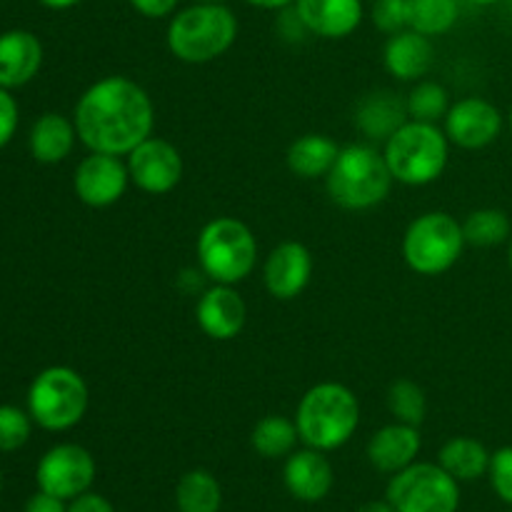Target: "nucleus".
<instances>
[{
    "instance_id": "1",
    "label": "nucleus",
    "mask_w": 512,
    "mask_h": 512,
    "mask_svg": "<svg viewBox=\"0 0 512 512\" xmlns=\"http://www.w3.org/2000/svg\"><path fill=\"white\" fill-rule=\"evenodd\" d=\"M73 123L90 153L130 155L153 135L155 105L143 85L125 75H108L80 95Z\"/></svg>"
},
{
    "instance_id": "2",
    "label": "nucleus",
    "mask_w": 512,
    "mask_h": 512,
    "mask_svg": "<svg viewBox=\"0 0 512 512\" xmlns=\"http://www.w3.org/2000/svg\"><path fill=\"white\" fill-rule=\"evenodd\" d=\"M238 40V18L225 3H195L170 18L165 43L173 58L188 65L213 63Z\"/></svg>"
},
{
    "instance_id": "3",
    "label": "nucleus",
    "mask_w": 512,
    "mask_h": 512,
    "mask_svg": "<svg viewBox=\"0 0 512 512\" xmlns=\"http://www.w3.org/2000/svg\"><path fill=\"white\" fill-rule=\"evenodd\" d=\"M300 440L308 448L330 450L343 448L350 443L360 425L358 395L343 383H318L300 398L295 410Z\"/></svg>"
},
{
    "instance_id": "4",
    "label": "nucleus",
    "mask_w": 512,
    "mask_h": 512,
    "mask_svg": "<svg viewBox=\"0 0 512 512\" xmlns=\"http://www.w3.org/2000/svg\"><path fill=\"white\" fill-rule=\"evenodd\" d=\"M393 173H390L385 155L378 148L365 143L348 145L340 150L333 170L325 175V190L338 208L370 210L388 200L393 190Z\"/></svg>"
},
{
    "instance_id": "5",
    "label": "nucleus",
    "mask_w": 512,
    "mask_h": 512,
    "mask_svg": "<svg viewBox=\"0 0 512 512\" xmlns=\"http://www.w3.org/2000/svg\"><path fill=\"white\" fill-rule=\"evenodd\" d=\"M385 163L398 183L420 188L443 175L450 155V140L438 123L408 120L385 140Z\"/></svg>"
},
{
    "instance_id": "6",
    "label": "nucleus",
    "mask_w": 512,
    "mask_h": 512,
    "mask_svg": "<svg viewBox=\"0 0 512 512\" xmlns=\"http://www.w3.org/2000/svg\"><path fill=\"white\" fill-rule=\"evenodd\" d=\"M198 265L213 283L238 285L253 275L258 265V240L238 218H213L198 235Z\"/></svg>"
},
{
    "instance_id": "7",
    "label": "nucleus",
    "mask_w": 512,
    "mask_h": 512,
    "mask_svg": "<svg viewBox=\"0 0 512 512\" xmlns=\"http://www.w3.org/2000/svg\"><path fill=\"white\" fill-rule=\"evenodd\" d=\"M88 383L78 370L68 365H53L35 375L28 390V413L50 433H63L75 428L88 413Z\"/></svg>"
},
{
    "instance_id": "8",
    "label": "nucleus",
    "mask_w": 512,
    "mask_h": 512,
    "mask_svg": "<svg viewBox=\"0 0 512 512\" xmlns=\"http://www.w3.org/2000/svg\"><path fill=\"white\" fill-rule=\"evenodd\" d=\"M463 223L443 210L418 215L403 235V258L413 273L435 278L453 268L465 248Z\"/></svg>"
},
{
    "instance_id": "9",
    "label": "nucleus",
    "mask_w": 512,
    "mask_h": 512,
    "mask_svg": "<svg viewBox=\"0 0 512 512\" xmlns=\"http://www.w3.org/2000/svg\"><path fill=\"white\" fill-rule=\"evenodd\" d=\"M385 500L398 512H458L460 485L438 463H413L390 478Z\"/></svg>"
},
{
    "instance_id": "10",
    "label": "nucleus",
    "mask_w": 512,
    "mask_h": 512,
    "mask_svg": "<svg viewBox=\"0 0 512 512\" xmlns=\"http://www.w3.org/2000/svg\"><path fill=\"white\" fill-rule=\"evenodd\" d=\"M95 473L98 465L90 450L78 443H60L40 458L35 480L43 493L60 500H75L78 495L88 493L90 485L95 483Z\"/></svg>"
},
{
    "instance_id": "11",
    "label": "nucleus",
    "mask_w": 512,
    "mask_h": 512,
    "mask_svg": "<svg viewBox=\"0 0 512 512\" xmlns=\"http://www.w3.org/2000/svg\"><path fill=\"white\" fill-rule=\"evenodd\" d=\"M125 163L130 183L148 195H168L183 180V155L165 138H145Z\"/></svg>"
},
{
    "instance_id": "12",
    "label": "nucleus",
    "mask_w": 512,
    "mask_h": 512,
    "mask_svg": "<svg viewBox=\"0 0 512 512\" xmlns=\"http://www.w3.org/2000/svg\"><path fill=\"white\" fill-rule=\"evenodd\" d=\"M503 133V113L480 95H468L450 105L445 115V135L463 150H483Z\"/></svg>"
},
{
    "instance_id": "13",
    "label": "nucleus",
    "mask_w": 512,
    "mask_h": 512,
    "mask_svg": "<svg viewBox=\"0 0 512 512\" xmlns=\"http://www.w3.org/2000/svg\"><path fill=\"white\" fill-rule=\"evenodd\" d=\"M130 185L128 163L120 155L90 153L78 163L73 175V188L80 203L88 208H110L125 195Z\"/></svg>"
},
{
    "instance_id": "14",
    "label": "nucleus",
    "mask_w": 512,
    "mask_h": 512,
    "mask_svg": "<svg viewBox=\"0 0 512 512\" xmlns=\"http://www.w3.org/2000/svg\"><path fill=\"white\" fill-rule=\"evenodd\" d=\"M313 278V253L298 240L275 245L263 265L265 290L275 300H295Z\"/></svg>"
},
{
    "instance_id": "15",
    "label": "nucleus",
    "mask_w": 512,
    "mask_h": 512,
    "mask_svg": "<svg viewBox=\"0 0 512 512\" xmlns=\"http://www.w3.org/2000/svg\"><path fill=\"white\" fill-rule=\"evenodd\" d=\"M195 320L208 338L228 343L243 333L245 320H248V305L233 285L213 283L198 298Z\"/></svg>"
},
{
    "instance_id": "16",
    "label": "nucleus",
    "mask_w": 512,
    "mask_h": 512,
    "mask_svg": "<svg viewBox=\"0 0 512 512\" xmlns=\"http://www.w3.org/2000/svg\"><path fill=\"white\" fill-rule=\"evenodd\" d=\"M283 483L288 493L300 503H320L333 490V465L325 458L323 450H295L285 460Z\"/></svg>"
},
{
    "instance_id": "17",
    "label": "nucleus",
    "mask_w": 512,
    "mask_h": 512,
    "mask_svg": "<svg viewBox=\"0 0 512 512\" xmlns=\"http://www.w3.org/2000/svg\"><path fill=\"white\" fill-rule=\"evenodd\" d=\"M295 13L310 35L340 40L363 23V0H295Z\"/></svg>"
},
{
    "instance_id": "18",
    "label": "nucleus",
    "mask_w": 512,
    "mask_h": 512,
    "mask_svg": "<svg viewBox=\"0 0 512 512\" xmlns=\"http://www.w3.org/2000/svg\"><path fill=\"white\" fill-rule=\"evenodd\" d=\"M420 448H423L420 430L415 428V425H405L395 420V423L385 425L378 433H373V438L368 440V450H365V453H368L370 465H373L375 470L395 475L415 463Z\"/></svg>"
},
{
    "instance_id": "19",
    "label": "nucleus",
    "mask_w": 512,
    "mask_h": 512,
    "mask_svg": "<svg viewBox=\"0 0 512 512\" xmlns=\"http://www.w3.org/2000/svg\"><path fill=\"white\" fill-rule=\"evenodd\" d=\"M383 63L393 78L403 80V83H413V80L418 83L433 68L435 48L428 35L405 28L388 38L383 50Z\"/></svg>"
},
{
    "instance_id": "20",
    "label": "nucleus",
    "mask_w": 512,
    "mask_h": 512,
    "mask_svg": "<svg viewBox=\"0 0 512 512\" xmlns=\"http://www.w3.org/2000/svg\"><path fill=\"white\" fill-rule=\"evenodd\" d=\"M43 65V45L30 30L0 33V88H20L38 75Z\"/></svg>"
},
{
    "instance_id": "21",
    "label": "nucleus",
    "mask_w": 512,
    "mask_h": 512,
    "mask_svg": "<svg viewBox=\"0 0 512 512\" xmlns=\"http://www.w3.org/2000/svg\"><path fill=\"white\" fill-rule=\"evenodd\" d=\"M408 120V105L390 90H375V93L365 95L355 110V125L360 128V133L378 143H385Z\"/></svg>"
},
{
    "instance_id": "22",
    "label": "nucleus",
    "mask_w": 512,
    "mask_h": 512,
    "mask_svg": "<svg viewBox=\"0 0 512 512\" xmlns=\"http://www.w3.org/2000/svg\"><path fill=\"white\" fill-rule=\"evenodd\" d=\"M340 145L330 135L305 133L290 143L285 153V163L293 175L303 180H318L333 170L335 160L340 155Z\"/></svg>"
},
{
    "instance_id": "23",
    "label": "nucleus",
    "mask_w": 512,
    "mask_h": 512,
    "mask_svg": "<svg viewBox=\"0 0 512 512\" xmlns=\"http://www.w3.org/2000/svg\"><path fill=\"white\" fill-rule=\"evenodd\" d=\"M75 140H78V130L73 120L60 113H45L35 120L30 130V153L38 163H63L73 153Z\"/></svg>"
},
{
    "instance_id": "24",
    "label": "nucleus",
    "mask_w": 512,
    "mask_h": 512,
    "mask_svg": "<svg viewBox=\"0 0 512 512\" xmlns=\"http://www.w3.org/2000/svg\"><path fill=\"white\" fill-rule=\"evenodd\" d=\"M490 458H493V453H488V448L480 440L458 435V438H450L440 448L438 465L445 473L453 475L458 483H470V480L488 475Z\"/></svg>"
},
{
    "instance_id": "25",
    "label": "nucleus",
    "mask_w": 512,
    "mask_h": 512,
    "mask_svg": "<svg viewBox=\"0 0 512 512\" xmlns=\"http://www.w3.org/2000/svg\"><path fill=\"white\" fill-rule=\"evenodd\" d=\"M298 440V425H295V420L285 418V415H265L263 420H258L253 433H250L253 450L260 458L268 460L288 458L290 453H295Z\"/></svg>"
},
{
    "instance_id": "26",
    "label": "nucleus",
    "mask_w": 512,
    "mask_h": 512,
    "mask_svg": "<svg viewBox=\"0 0 512 512\" xmlns=\"http://www.w3.org/2000/svg\"><path fill=\"white\" fill-rule=\"evenodd\" d=\"M178 512H220L223 490L218 478L208 470H188L175 485Z\"/></svg>"
},
{
    "instance_id": "27",
    "label": "nucleus",
    "mask_w": 512,
    "mask_h": 512,
    "mask_svg": "<svg viewBox=\"0 0 512 512\" xmlns=\"http://www.w3.org/2000/svg\"><path fill=\"white\" fill-rule=\"evenodd\" d=\"M408 28L435 38L455 28L460 18L458 0H405Z\"/></svg>"
},
{
    "instance_id": "28",
    "label": "nucleus",
    "mask_w": 512,
    "mask_h": 512,
    "mask_svg": "<svg viewBox=\"0 0 512 512\" xmlns=\"http://www.w3.org/2000/svg\"><path fill=\"white\" fill-rule=\"evenodd\" d=\"M465 243L475 248H495L508 243L512 235L510 215L500 208H480L465 218Z\"/></svg>"
},
{
    "instance_id": "29",
    "label": "nucleus",
    "mask_w": 512,
    "mask_h": 512,
    "mask_svg": "<svg viewBox=\"0 0 512 512\" xmlns=\"http://www.w3.org/2000/svg\"><path fill=\"white\" fill-rule=\"evenodd\" d=\"M405 105H408L410 120L440 123V120H445L453 103H450V93L445 85L435 83V80H418V85L405 98Z\"/></svg>"
},
{
    "instance_id": "30",
    "label": "nucleus",
    "mask_w": 512,
    "mask_h": 512,
    "mask_svg": "<svg viewBox=\"0 0 512 512\" xmlns=\"http://www.w3.org/2000/svg\"><path fill=\"white\" fill-rule=\"evenodd\" d=\"M388 410L398 423L420 428L428 415V395L418 383L400 378L388 388Z\"/></svg>"
},
{
    "instance_id": "31",
    "label": "nucleus",
    "mask_w": 512,
    "mask_h": 512,
    "mask_svg": "<svg viewBox=\"0 0 512 512\" xmlns=\"http://www.w3.org/2000/svg\"><path fill=\"white\" fill-rule=\"evenodd\" d=\"M33 418L15 405H0V453H15L30 440Z\"/></svg>"
},
{
    "instance_id": "32",
    "label": "nucleus",
    "mask_w": 512,
    "mask_h": 512,
    "mask_svg": "<svg viewBox=\"0 0 512 512\" xmlns=\"http://www.w3.org/2000/svg\"><path fill=\"white\" fill-rule=\"evenodd\" d=\"M488 478L495 495L512 508V445L495 450L493 458H490Z\"/></svg>"
},
{
    "instance_id": "33",
    "label": "nucleus",
    "mask_w": 512,
    "mask_h": 512,
    "mask_svg": "<svg viewBox=\"0 0 512 512\" xmlns=\"http://www.w3.org/2000/svg\"><path fill=\"white\" fill-rule=\"evenodd\" d=\"M373 23L383 33L395 35L408 28V8L405 0H375L373 3Z\"/></svg>"
},
{
    "instance_id": "34",
    "label": "nucleus",
    "mask_w": 512,
    "mask_h": 512,
    "mask_svg": "<svg viewBox=\"0 0 512 512\" xmlns=\"http://www.w3.org/2000/svg\"><path fill=\"white\" fill-rule=\"evenodd\" d=\"M15 130H18V103L8 90L0 88V148L13 140Z\"/></svg>"
},
{
    "instance_id": "35",
    "label": "nucleus",
    "mask_w": 512,
    "mask_h": 512,
    "mask_svg": "<svg viewBox=\"0 0 512 512\" xmlns=\"http://www.w3.org/2000/svg\"><path fill=\"white\" fill-rule=\"evenodd\" d=\"M128 3L133 5L135 13H140L143 18L160 20V18H168V15H173L180 0H128Z\"/></svg>"
},
{
    "instance_id": "36",
    "label": "nucleus",
    "mask_w": 512,
    "mask_h": 512,
    "mask_svg": "<svg viewBox=\"0 0 512 512\" xmlns=\"http://www.w3.org/2000/svg\"><path fill=\"white\" fill-rule=\"evenodd\" d=\"M68 512H115V508L108 498H103V495H98V493H90L88 490V493H83V495H78L75 500H70Z\"/></svg>"
},
{
    "instance_id": "37",
    "label": "nucleus",
    "mask_w": 512,
    "mask_h": 512,
    "mask_svg": "<svg viewBox=\"0 0 512 512\" xmlns=\"http://www.w3.org/2000/svg\"><path fill=\"white\" fill-rule=\"evenodd\" d=\"M23 512H68V508H65V500L55 498V495L50 493H35L33 498L25 503V510Z\"/></svg>"
},
{
    "instance_id": "38",
    "label": "nucleus",
    "mask_w": 512,
    "mask_h": 512,
    "mask_svg": "<svg viewBox=\"0 0 512 512\" xmlns=\"http://www.w3.org/2000/svg\"><path fill=\"white\" fill-rule=\"evenodd\" d=\"M248 5H255L260 10H285L288 5H293L295 0H245Z\"/></svg>"
},
{
    "instance_id": "39",
    "label": "nucleus",
    "mask_w": 512,
    "mask_h": 512,
    "mask_svg": "<svg viewBox=\"0 0 512 512\" xmlns=\"http://www.w3.org/2000/svg\"><path fill=\"white\" fill-rule=\"evenodd\" d=\"M358 512H398L388 500H370V503L360 505Z\"/></svg>"
},
{
    "instance_id": "40",
    "label": "nucleus",
    "mask_w": 512,
    "mask_h": 512,
    "mask_svg": "<svg viewBox=\"0 0 512 512\" xmlns=\"http://www.w3.org/2000/svg\"><path fill=\"white\" fill-rule=\"evenodd\" d=\"M40 3L50 10H68L73 8V5H78L80 0H40Z\"/></svg>"
},
{
    "instance_id": "41",
    "label": "nucleus",
    "mask_w": 512,
    "mask_h": 512,
    "mask_svg": "<svg viewBox=\"0 0 512 512\" xmlns=\"http://www.w3.org/2000/svg\"><path fill=\"white\" fill-rule=\"evenodd\" d=\"M470 3L473 5H495V3H500V0H470Z\"/></svg>"
},
{
    "instance_id": "42",
    "label": "nucleus",
    "mask_w": 512,
    "mask_h": 512,
    "mask_svg": "<svg viewBox=\"0 0 512 512\" xmlns=\"http://www.w3.org/2000/svg\"><path fill=\"white\" fill-rule=\"evenodd\" d=\"M508 263H510V270H512V235H510V240H508Z\"/></svg>"
},
{
    "instance_id": "43",
    "label": "nucleus",
    "mask_w": 512,
    "mask_h": 512,
    "mask_svg": "<svg viewBox=\"0 0 512 512\" xmlns=\"http://www.w3.org/2000/svg\"><path fill=\"white\" fill-rule=\"evenodd\" d=\"M195 3H225V0H195Z\"/></svg>"
},
{
    "instance_id": "44",
    "label": "nucleus",
    "mask_w": 512,
    "mask_h": 512,
    "mask_svg": "<svg viewBox=\"0 0 512 512\" xmlns=\"http://www.w3.org/2000/svg\"><path fill=\"white\" fill-rule=\"evenodd\" d=\"M0 490H3V473H0Z\"/></svg>"
},
{
    "instance_id": "45",
    "label": "nucleus",
    "mask_w": 512,
    "mask_h": 512,
    "mask_svg": "<svg viewBox=\"0 0 512 512\" xmlns=\"http://www.w3.org/2000/svg\"><path fill=\"white\" fill-rule=\"evenodd\" d=\"M510 128H512V108H510Z\"/></svg>"
},
{
    "instance_id": "46",
    "label": "nucleus",
    "mask_w": 512,
    "mask_h": 512,
    "mask_svg": "<svg viewBox=\"0 0 512 512\" xmlns=\"http://www.w3.org/2000/svg\"><path fill=\"white\" fill-rule=\"evenodd\" d=\"M510 512H512V510H510Z\"/></svg>"
}]
</instances>
